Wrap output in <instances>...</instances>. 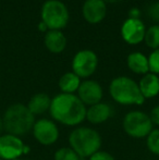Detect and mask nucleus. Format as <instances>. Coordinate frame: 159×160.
Here are the masks:
<instances>
[{
	"label": "nucleus",
	"mask_w": 159,
	"mask_h": 160,
	"mask_svg": "<svg viewBox=\"0 0 159 160\" xmlns=\"http://www.w3.org/2000/svg\"><path fill=\"white\" fill-rule=\"evenodd\" d=\"M24 145L21 137L12 134L0 135V159L17 160L24 155Z\"/></svg>",
	"instance_id": "1a4fd4ad"
},
{
	"label": "nucleus",
	"mask_w": 159,
	"mask_h": 160,
	"mask_svg": "<svg viewBox=\"0 0 159 160\" xmlns=\"http://www.w3.org/2000/svg\"><path fill=\"white\" fill-rule=\"evenodd\" d=\"M38 28H39V31H42V32H47V30H48V28H47L46 24H45L44 22H40L38 24Z\"/></svg>",
	"instance_id": "393cba45"
},
{
	"label": "nucleus",
	"mask_w": 159,
	"mask_h": 160,
	"mask_svg": "<svg viewBox=\"0 0 159 160\" xmlns=\"http://www.w3.org/2000/svg\"><path fill=\"white\" fill-rule=\"evenodd\" d=\"M77 96L85 106H93L102 101L104 91L98 82L94 80H86L81 82Z\"/></svg>",
	"instance_id": "9d476101"
},
{
	"label": "nucleus",
	"mask_w": 159,
	"mask_h": 160,
	"mask_svg": "<svg viewBox=\"0 0 159 160\" xmlns=\"http://www.w3.org/2000/svg\"><path fill=\"white\" fill-rule=\"evenodd\" d=\"M35 123V116L23 103L9 106L2 117V127L8 134L24 136L32 131Z\"/></svg>",
	"instance_id": "f03ea898"
},
{
	"label": "nucleus",
	"mask_w": 159,
	"mask_h": 160,
	"mask_svg": "<svg viewBox=\"0 0 159 160\" xmlns=\"http://www.w3.org/2000/svg\"><path fill=\"white\" fill-rule=\"evenodd\" d=\"M35 139L44 146H51L59 138V128L52 120L42 118L35 121L32 128Z\"/></svg>",
	"instance_id": "6e6552de"
},
{
	"label": "nucleus",
	"mask_w": 159,
	"mask_h": 160,
	"mask_svg": "<svg viewBox=\"0 0 159 160\" xmlns=\"http://www.w3.org/2000/svg\"><path fill=\"white\" fill-rule=\"evenodd\" d=\"M129 69L135 74H147L149 72L148 58L141 52H132L127 59Z\"/></svg>",
	"instance_id": "f3484780"
},
{
	"label": "nucleus",
	"mask_w": 159,
	"mask_h": 160,
	"mask_svg": "<svg viewBox=\"0 0 159 160\" xmlns=\"http://www.w3.org/2000/svg\"><path fill=\"white\" fill-rule=\"evenodd\" d=\"M0 160H2V159H0Z\"/></svg>",
	"instance_id": "c756f323"
},
{
	"label": "nucleus",
	"mask_w": 159,
	"mask_h": 160,
	"mask_svg": "<svg viewBox=\"0 0 159 160\" xmlns=\"http://www.w3.org/2000/svg\"><path fill=\"white\" fill-rule=\"evenodd\" d=\"M109 93L116 102L123 106H140L145 101L138 88V84L127 76L113 78L109 85Z\"/></svg>",
	"instance_id": "20e7f679"
},
{
	"label": "nucleus",
	"mask_w": 159,
	"mask_h": 160,
	"mask_svg": "<svg viewBox=\"0 0 159 160\" xmlns=\"http://www.w3.org/2000/svg\"><path fill=\"white\" fill-rule=\"evenodd\" d=\"M105 2L108 1V2H116V1H119V0H104Z\"/></svg>",
	"instance_id": "bb28decb"
},
{
	"label": "nucleus",
	"mask_w": 159,
	"mask_h": 160,
	"mask_svg": "<svg viewBox=\"0 0 159 160\" xmlns=\"http://www.w3.org/2000/svg\"><path fill=\"white\" fill-rule=\"evenodd\" d=\"M2 128H3V127H2V118H1V116H0V133H1Z\"/></svg>",
	"instance_id": "a878e982"
},
{
	"label": "nucleus",
	"mask_w": 159,
	"mask_h": 160,
	"mask_svg": "<svg viewBox=\"0 0 159 160\" xmlns=\"http://www.w3.org/2000/svg\"><path fill=\"white\" fill-rule=\"evenodd\" d=\"M81 85V78L73 72L64 73L59 80V88L63 94H74Z\"/></svg>",
	"instance_id": "a211bd4d"
},
{
	"label": "nucleus",
	"mask_w": 159,
	"mask_h": 160,
	"mask_svg": "<svg viewBox=\"0 0 159 160\" xmlns=\"http://www.w3.org/2000/svg\"><path fill=\"white\" fill-rule=\"evenodd\" d=\"M153 125H157L159 127V105L155 106L153 109L151 110V113L148 114Z\"/></svg>",
	"instance_id": "b1692460"
},
{
	"label": "nucleus",
	"mask_w": 159,
	"mask_h": 160,
	"mask_svg": "<svg viewBox=\"0 0 159 160\" xmlns=\"http://www.w3.org/2000/svg\"><path fill=\"white\" fill-rule=\"evenodd\" d=\"M145 25L137 18H130L125 20L121 28L122 38L130 45H137L145 37Z\"/></svg>",
	"instance_id": "9b49d317"
},
{
	"label": "nucleus",
	"mask_w": 159,
	"mask_h": 160,
	"mask_svg": "<svg viewBox=\"0 0 159 160\" xmlns=\"http://www.w3.org/2000/svg\"><path fill=\"white\" fill-rule=\"evenodd\" d=\"M86 106L74 94H59L51 99L49 112L56 122L77 127L86 118Z\"/></svg>",
	"instance_id": "f257e3e1"
},
{
	"label": "nucleus",
	"mask_w": 159,
	"mask_h": 160,
	"mask_svg": "<svg viewBox=\"0 0 159 160\" xmlns=\"http://www.w3.org/2000/svg\"><path fill=\"white\" fill-rule=\"evenodd\" d=\"M146 146L152 154L159 156V128H153L147 135Z\"/></svg>",
	"instance_id": "aec40b11"
},
{
	"label": "nucleus",
	"mask_w": 159,
	"mask_h": 160,
	"mask_svg": "<svg viewBox=\"0 0 159 160\" xmlns=\"http://www.w3.org/2000/svg\"><path fill=\"white\" fill-rule=\"evenodd\" d=\"M148 65L151 73L159 74V48L155 49L148 57Z\"/></svg>",
	"instance_id": "4be33fe9"
},
{
	"label": "nucleus",
	"mask_w": 159,
	"mask_h": 160,
	"mask_svg": "<svg viewBox=\"0 0 159 160\" xmlns=\"http://www.w3.org/2000/svg\"><path fill=\"white\" fill-rule=\"evenodd\" d=\"M112 108L109 103L106 102H98L96 105L89 106L86 109V118L87 120L92 124H102L108 121L109 119L112 117Z\"/></svg>",
	"instance_id": "ddd939ff"
},
{
	"label": "nucleus",
	"mask_w": 159,
	"mask_h": 160,
	"mask_svg": "<svg viewBox=\"0 0 159 160\" xmlns=\"http://www.w3.org/2000/svg\"><path fill=\"white\" fill-rule=\"evenodd\" d=\"M138 88L145 99L154 98L159 94V78L154 73H147L141 78Z\"/></svg>",
	"instance_id": "4468645a"
},
{
	"label": "nucleus",
	"mask_w": 159,
	"mask_h": 160,
	"mask_svg": "<svg viewBox=\"0 0 159 160\" xmlns=\"http://www.w3.org/2000/svg\"><path fill=\"white\" fill-rule=\"evenodd\" d=\"M69 21V11L66 4L59 0H47L42 8V22L46 24L48 30L66 28Z\"/></svg>",
	"instance_id": "39448f33"
},
{
	"label": "nucleus",
	"mask_w": 159,
	"mask_h": 160,
	"mask_svg": "<svg viewBox=\"0 0 159 160\" xmlns=\"http://www.w3.org/2000/svg\"><path fill=\"white\" fill-rule=\"evenodd\" d=\"M45 45L50 52L60 53L66 48L67 38L60 31L49 30L45 35Z\"/></svg>",
	"instance_id": "2eb2a0df"
},
{
	"label": "nucleus",
	"mask_w": 159,
	"mask_h": 160,
	"mask_svg": "<svg viewBox=\"0 0 159 160\" xmlns=\"http://www.w3.org/2000/svg\"><path fill=\"white\" fill-rule=\"evenodd\" d=\"M158 8H159V4H158Z\"/></svg>",
	"instance_id": "c85d7f7f"
},
{
	"label": "nucleus",
	"mask_w": 159,
	"mask_h": 160,
	"mask_svg": "<svg viewBox=\"0 0 159 160\" xmlns=\"http://www.w3.org/2000/svg\"><path fill=\"white\" fill-rule=\"evenodd\" d=\"M69 145L80 156L89 158L102 147V136L96 130L88 127L75 128L69 135Z\"/></svg>",
	"instance_id": "7ed1b4c3"
},
{
	"label": "nucleus",
	"mask_w": 159,
	"mask_h": 160,
	"mask_svg": "<svg viewBox=\"0 0 159 160\" xmlns=\"http://www.w3.org/2000/svg\"><path fill=\"white\" fill-rule=\"evenodd\" d=\"M98 65V58L96 53L88 49L81 50L74 56L72 61L73 73L80 78H87L93 75Z\"/></svg>",
	"instance_id": "0eeeda50"
},
{
	"label": "nucleus",
	"mask_w": 159,
	"mask_h": 160,
	"mask_svg": "<svg viewBox=\"0 0 159 160\" xmlns=\"http://www.w3.org/2000/svg\"><path fill=\"white\" fill-rule=\"evenodd\" d=\"M88 160H115V158L109 152H104V150H98L94 155H92Z\"/></svg>",
	"instance_id": "5701e85b"
},
{
	"label": "nucleus",
	"mask_w": 159,
	"mask_h": 160,
	"mask_svg": "<svg viewBox=\"0 0 159 160\" xmlns=\"http://www.w3.org/2000/svg\"><path fill=\"white\" fill-rule=\"evenodd\" d=\"M17 160H28V159H17Z\"/></svg>",
	"instance_id": "cd10ccee"
},
{
	"label": "nucleus",
	"mask_w": 159,
	"mask_h": 160,
	"mask_svg": "<svg viewBox=\"0 0 159 160\" xmlns=\"http://www.w3.org/2000/svg\"><path fill=\"white\" fill-rule=\"evenodd\" d=\"M124 132L133 138H144L153 130V123L147 113L141 110H132L124 116L122 121Z\"/></svg>",
	"instance_id": "423d86ee"
},
{
	"label": "nucleus",
	"mask_w": 159,
	"mask_h": 160,
	"mask_svg": "<svg viewBox=\"0 0 159 160\" xmlns=\"http://www.w3.org/2000/svg\"><path fill=\"white\" fill-rule=\"evenodd\" d=\"M82 13L84 19L88 23H99L106 17V2L104 0H86L84 6H83Z\"/></svg>",
	"instance_id": "f8f14e48"
},
{
	"label": "nucleus",
	"mask_w": 159,
	"mask_h": 160,
	"mask_svg": "<svg viewBox=\"0 0 159 160\" xmlns=\"http://www.w3.org/2000/svg\"><path fill=\"white\" fill-rule=\"evenodd\" d=\"M51 103V98L45 93H38L32 96L27 103V108L34 116L42 114L49 111Z\"/></svg>",
	"instance_id": "dca6fc26"
},
{
	"label": "nucleus",
	"mask_w": 159,
	"mask_h": 160,
	"mask_svg": "<svg viewBox=\"0 0 159 160\" xmlns=\"http://www.w3.org/2000/svg\"><path fill=\"white\" fill-rule=\"evenodd\" d=\"M55 160H81L80 156L69 146V147H61L56 150L53 155Z\"/></svg>",
	"instance_id": "412c9836"
},
{
	"label": "nucleus",
	"mask_w": 159,
	"mask_h": 160,
	"mask_svg": "<svg viewBox=\"0 0 159 160\" xmlns=\"http://www.w3.org/2000/svg\"><path fill=\"white\" fill-rule=\"evenodd\" d=\"M144 40L149 48H159V25H153L146 31Z\"/></svg>",
	"instance_id": "6ab92c4d"
}]
</instances>
